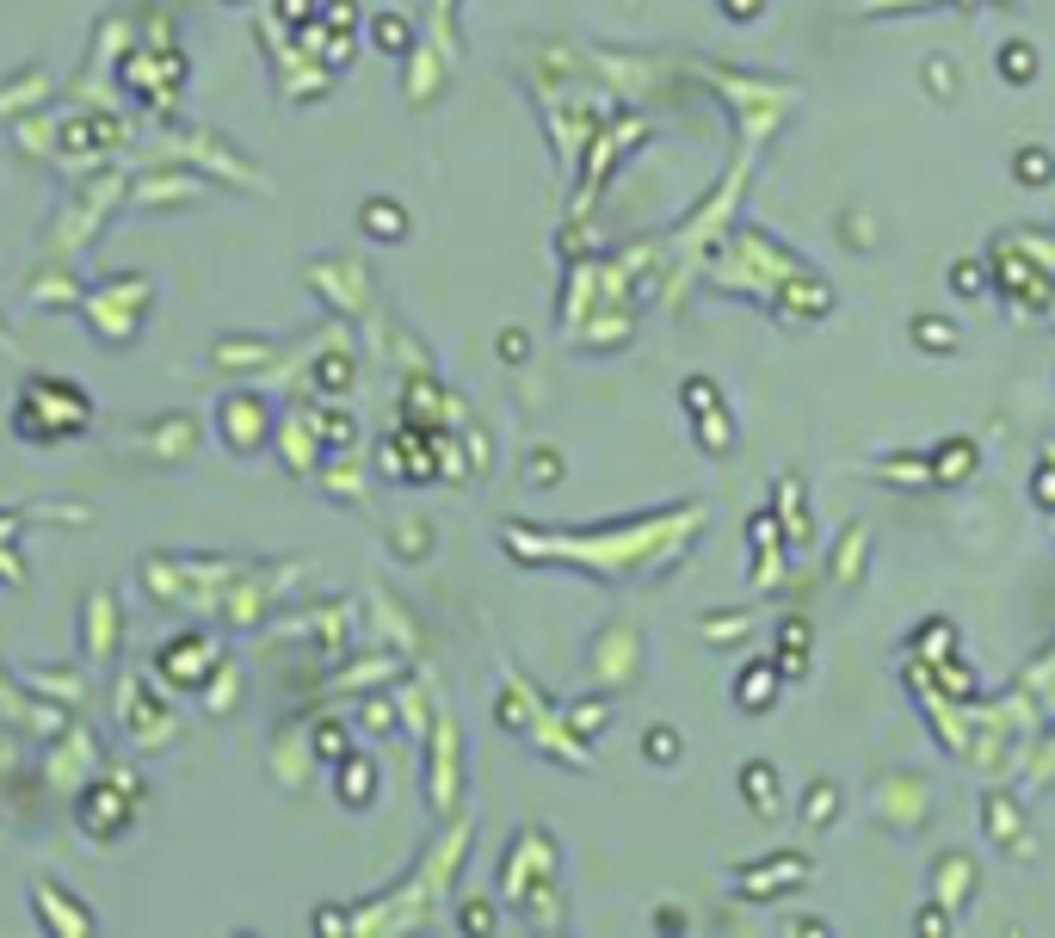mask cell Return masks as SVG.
Here are the masks:
<instances>
[{
    "mask_svg": "<svg viewBox=\"0 0 1055 938\" xmlns=\"http://www.w3.org/2000/svg\"><path fill=\"white\" fill-rule=\"evenodd\" d=\"M365 216H371V235H389V241L402 235V210H395V204H371Z\"/></svg>",
    "mask_w": 1055,
    "mask_h": 938,
    "instance_id": "ba28073f",
    "label": "cell"
},
{
    "mask_svg": "<svg viewBox=\"0 0 1055 938\" xmlns=\"http://www.w3.org/2000/svg\"><path fill=\"white\" fill-rule=\"evenodd\" d=\"M914 334H920V346H926V352L957 346V328H938V315H920V328H914Z\"/></svg>",
    "mask_w": 1055,
    "mask_h": 938,
    "instance_id": "52a82bcc",
    "label": "cell"
},
{
    "mask_svg": "<svg viewBox=\"0 0 1055 938\" xmlns=\"http://www.w3.org/2000/svg\"><path fill=\"white\" fill-rule=\"evenodd\" d=\"M741 797H747L759 815H772V809H778V778H772V766H759V760H753V766L741 772Z\"/></svg>",
    "mask_w": 1055,
    "mask_h": 938,
    "instance_id": "7a4b0ae2",
    "label": "cell"
},
{
    "mask_svg": "<svg viewBox=\"0 0 1055 938\" xmlns=\"http://www.w3.org/2000/svg\"><path fill=\"white\" fill-rule=\"evenodd\" d=\"M1000 75H1006V81H1018V87H1025V81H1031V75H1037V50H1031V44H1018V38H1012V44H1006V50H1000Z\"/></svg>",
    "mask_w": 1055,
    "mask_h": 938,
    "instance_id": "3957f363",
    "label": "cell"
},
{
    "mask_svg": "<svg viewBox=\"0 0 1055 938\" xmlns=\"http://www.w3.org/2000/svg\"><path fill=\"white\" fill-rule=\"evenodd\" d=\"M1012 167H1018V179H1025V186H1043L1055 161H1049L1043 149H1018V161H1012Z\"/></svg>",
    "mask_w": 1055,
    "mask_h": 938,
    "instance_id": "8992f818",
    "label": "cell"
},
{
    "mask_svg": "<svg viewBox=\"0 0 1055 938\" xmlns=\"http://www.w3.org/2000/svg\"><path fill=\"white\" fill-rule=\"evenodd\" d=\"M735 698H741L747 710H766V704L778 698V679H772V673H747V679L735 685Z\"/></svg>",
    "mask_w": 1055,
    "mask_h": 938,
    "instance_id": "277c9868",
    "label": "cell"
},
{
    "mask_svg": "<svg viewBox=\"0 0 1055 938\" xmlns=\"http://www.w3.org/2000/svg\"><path fill=\"white\" fill-rule=\"evenodd\" d=\"M753 7H766V0H722V13H729V19H747Z\"/></svg>",
    "mask_w": 1055,
    "mask_h": 938,
    "instance_id": "30bf717a",
    "label": "cell"
},
{
    "mask_svg": "<svg viewBox=\"0 0 1055 938\" xmlns=\"http://www.w3.org/2000/svg\"><path fill=\"white\" fill-rule=\"evenodd\" d=\"M642 753H648L654 766H673V760H679V735H673V729H648V735H642Z\"/></svg>",
    "mask_w": 1055,
    "mask_h": 938,
    "instance_id": "5b68a950",
    "label": "cell"
},
{
    "mask_svg": "<svg viewBox=\"0 0 1055 938\" xmlns=\"http://www.w3.org/2000/svg\"><path fill=\"white\" fill-rule=\"evenodd\" d=\"M975 476V445L969 439H951L932 451V482H969Z\"/></svg>",
    "mask_w": 1055,
    "mask_h": 938,
    "instance_id": "6da1fadb",
    "label": "cell"
},
{
    "mask_svg": "<svg viewBox=\"0 0 1055 938\" xmlns=\"http://www.w3.org/2000/svg\"><path fill=\"white\" fill-rule=\"evenodd\" d=\"M975 272H981V266H975V260H963V266H957V272H951V284H963V291H975V284H981V278H975Z\"/></svg>",
    "mask_w": 1055,
    "mask_h": 938,
    "instance_id": "9c48e42d",
    "label": "cell"
}]
</instances>
